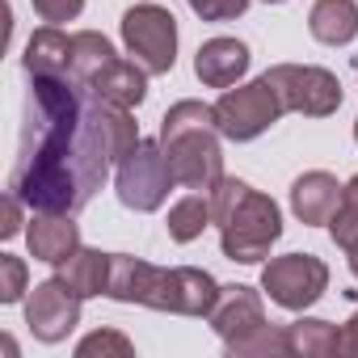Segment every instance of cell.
Here are the masks:
<instances>
[{
	"label": "cell",
	"instance_id": "6da1fadb",
	"mask_svg": "<svg viewBox=\"0 0 358 358\" xmlns=\"http://www.w3.org/2000/svg\"><path fill=\"white\" fill-rule=\"evenodd\" d=\"M26 127L9 190L47 215H76L93 203L110 173V139L101 97L85 93L72 76H30Z\"/></svg>",
	"mask_w": 358,
	"mask_h": 358
},
{
	"label": "cell",
	"instance_id": "7a4b0ae2",
	"mask_svg": "<svg viewBox=\"0 0 358 358\" xmlns=\"http://www.w3.org/2000/svg\"><path fill=\"white\" fill-rule=\"evenodd\" d=\"M106 295L118 303H143V308L173 312V316H211V308L220 299V282L194 266L160 270V266H148L139 257L114 253Z\"/></svg>",
	"mask_w": 358,
	"mask_h": 358
},
{
	"label": "cell",
	"instance_id": "3957f363",
	"mask_svg": "<svg viewBox=\"0 0 358 358\" xmlns=\"http://www.w3.org/2000/svg\"><path fill=\"white\" fill-rule=\"evenodd\" d=\"M211 220L220 228L224 257L241 266H257L262 257H270L274 241L282 236L278 203L257 194L241 177H220L211 186Z\"/></svg>",
	"mask_w": 358,
	"mask_h": 358
},
{
	"label": "cell",
	"instance_id": "277c9868",
	"mask_svg": "<svg viewBox=\"0 0 358 358\" xmlns=\"http://www.w3.org/2000/svg\"><path fill=\"white\" fill-rule=\"evenodd\" d=\"M160 148L173 164L177 186L186 190H211L224 177V152H220V127L215 106L207 101H177L160 118Z\"/></svg>",
	"mask_w": 358,
	"mask_h": 358
},
{
	"label": "cell",
	"instance_id": "5b68a950",
	"mask_svg": "<svg viewBox=\"0 0 358 358\" xmlns=\"http://www.w3.org/2000/svg\"><path fill=\"white\" fill-rule=\"evenodd\" d=\"M114 186H118V203L127 211H156L164 207L169 190L177 186V177H173V164L164 156L160 143L152 139H139L122 160H118V177H114Z\"/></svg>",
	"mask_w": 358,
	"mask_h": 358
},
{
	"label": "cell",
	"instance_id": "8992f818",
	"mask_svg": "<svg viewBox=\"0 0 358 358\" xmlns=\"http://www.w3.org/2000/svg\"><path fill=\"white\" fill-rule=\"evenodd\" d=\"M122 43L148 76H164L177 64V17L160 5H135L122 13Z\"/></svg>",
	"mask_w": 358,
	"mask_h": 358
},
{
	"label": "cell",
	"instance_id": "52a82bcc",
	"mask_svg": "<svg viewBox=\"0 0 358 358\" xmlns=\"http://www.w3.org/2000/svg\"><path fill=\"white\" fill-rule=\"evenodd\" d=\"M270 89L278 93L282 110L303 114V118H329L341 106V85L329 68L316 64H274L266 72Z\"/></svg>",
	"mask_w": 358,
	"mask_h": 358
},
{
	"label": "cell",
	"instance_id": "ba28073f",
	"mask_svg": "<svg viewBox=\"0 0 358 358\" xmlns=\"http://www.w3.org/2000/svg\"><path fill=\"white\" fill-rule=\"evenodd\" d=\"M278 114H287V110H282V101H278V93L270 89L266 76L253 80V85L228 89V93L215 101V127H220V135L232 139V143L257 139L262 131H270V127L278 122Z\"/></svg>",
	"mask_w": 358,
	"mask_h": 358
},
{
	"label": "cell",
	"instance_id": "9c48e42d",
	"mask_svg": "<svg viewBox=\"0 0 358 358\" xmlns=\"http://www.w3.org/2000/svg\"><path fill=\"white\" fill-rule=\"evenodd\" d=\"M262 291L287 308V312H303L312 308L324 291H329V266L312 253H287V257H270L262 270Z\"/></svg>",
	"mask_w": 358,
	"mask_h": 358
},
{
	"label": "cell",
	"instance_id": "30bf717a",
	"mask_svg": "<svg viewBox=\"0 0 358 358\" xmlns=\"http://www.w3.org/2000/svg\"><path fill=\"white\" fill-rule=\"evenodd\" d=\"M26 324H30V333H34L38 341L55 345V341H64V337L80 324V299H76L59 278L38 282L34 295L26 299Z\"/></svg>",
	"mask_w": 358,
	"mask_h": 358
},
{
	"label": "cell",
	"instance_id": "8fae6325",
	"mask_svg": "<svg viewBox=\"0 0 358 358\" xmlns=\"http://www.w3.org/2000/svg\"><path fill=\"white\" fill-rule=\"evenodd\" d=\"M207 320H211V329L224 337V345H228V341H241L245 333H253V329L266 324L262 295H257L253 287H241V282L220 287V299H215V308H211Z\"/></svg>",
	"mask_w": 358,
	"mask_h": 358
},
{
	"label": "cell",
	"instance_id": "7c38bea8",
	"mask_svg": "<svg viewBox=\"0 0 358 358\" xmlns=\"http://www.w3.org/2000/svg\"><path fill=\"white\" fill-rule=\"evenodd\" d=\"M341 190L337 186V177L324 173V169H312L303 177H295V186H291V211L299 215V224L316 228V224H329L337 203H341Z\"/></svg>",
	"mask_w": 358,
	"mask_h": 358
},
{
	"label": "cell",
	"instance_id": "4fadbf2b",
	"mask_svg": "<svg viewBox=\"0 0 358 358\" xmlns=\"http://www.w3.org/2000/svg\"><path fill=\"white\" fill-rule=\"evenodd\" d=\"M194 72L207 89H232L249 72V47L241 38H211L194 55Z\"/></svg>",
	"mask_w": 358,
	"mask_h": 358
},
{
	"label": "cell",
	"instance_id": "5bb4252c",
	"mask_svg": "<svg viewBox=\"0 0 358 358\" xmlns=\"http://www.w3.org/2000/svg\"><path fill=\"white\" fill-rule=\"evenodd\" d=\"M26 241H30L34 262L59 266L64 257H72V253L80 249V228L72 224V215H47V211H34V220H30V228H26Z\"/></svg>",
	"mask_w": 358,
	"mask_h": 358
},
{
	"label": "cell",
	"instance_id": "9a60e30c",
	"mask_svg": "<svg viewBox=\"0 0 358 358\" xmlns=\"http://www.w3.org/2000/svg\"><path fill=\"white\" fill-rule=\"evenodd\" d=\"M110 262H114V253L76 249L72 257H64V262L55 266V278H59L76 299H93V295H106V287H110Z\"/></svg>",
	"mask_w": 358,
	"mask_h": 358
},
{
	"label": "cell",
	"instance_id": "2e32d148",
	"mask_svg": "<svg viewBox=\"0 0 358 358\" xmlns=\"http://www.w3.org/2000/svg\"><path fill=\"white\" fill-rule=\"evenodd\" d=\"M89 93H97L101 101L110 106H122V110H135L143 97H148V72L135 64V59H110L97 80L89 85Z\"/></svg>",
	"mask_w": 358,
	"mask_h": 358
},
{
	"label": "cell",
	"instance_id": "e0dca14e",
	"mask_svg": "<svg viewBox=\"0 0 358 358\" xmlns=\"http://www.w3.org/2000/svg\"><path fill=\"white\" fill-rule=\"evenodd\" d=\"M308 30L324 47H345L358 38V5L354 0H316L308 13Z\"/></svg>",
	"mask_w": 358,
	"mask_h": 358
},
{
	"label": "cell",
	"instance_id": "ac0fdd59",
	"mask_svg": "<svg viewBox=\"0 0 358 358\" xmlns=\"http://www.w3.org/2000/svg\"><path fill=\"white\" fill-rule=\"evenodd\" d=\"M26 72L30 76H72V38L55 26L34 30L26 43Z\"/></svg>",
	"mask_w": 358,
	"mask_h": 358
},
{
	"label": "cell",
	"instance_id": "d6986e66",
	"mask_svg": "<svg viewBox=\"0 0 358 358\" xmlns=\"http://www.w3.org/2000/svg\"><path fill=\"white\" fill-rule=\"evenodd\" d=\"M110 59H118V55H114V47H110L106 34H97V30L72 34V80H76V85L89 89V85L97 80V72H101Z\"/></svg>",
	"mask_w": 358,
	"mask_h": 358
},
{
	"label": "cell",
	"instance_id": "ffe728a7",
	"mask_svg": "<svg viewBox=\"0 0 358 358\" xmlns=\"http://www.w3.org/2000/svg\"><path fill=\"white\" fill-rule=\"evenodd\" d=\"M287 341H291V354L299 358H333L341 354V333L329 324V320H295L287 324Z\"/></svg>",
	"mask_w": 358,
	"mask_h": 358
},
{
	"label": "cell",
	"instance_id": "44dd1931",
	"mask_svg": "<svg viewBox=\"0 0 358 358\" xmlns=\"http://www.w3.org/2000/svg\"><path fill=\"white\" fill-rule=\"evenodd\" d=\"M207 224H215V220H211V199H203V194H186L182 203H173V211H169V236L177 245L199 241Z\"/></svg>",
	"mask_w": 358,
	"mask_h": 358
},
{
	"label": "cell",
	"instance_id": "7402d4cb",
	"mask_svg": "<svg viewBox=\"0 0 358 358\" xmlns=\"http://www.w3.org/2000/svg\"><path fill=\"white\" fill-rule=\"evenodd\" d=\"M228 354L232 358H278V354H291V341H287V329H253L245 333L241 341H228Z\"/></svg>",
	"mask_w": 358,
	"mask_h": 358
},
{
	"label": "cell",
	"instance_id": "603a6c76",
	"mask_svg": "<svg viewBox=\"0 0 358 358\" xmlns=\"http://www.w3.org/2000/svg\"><path fill=\"white\" fill-rule=\"evenodd\" d=\"M329 232H333V241H337L341 249L358 245V173L350 177L345 190H341V203H337V211H333V220H329Z\"/></svg>",
	"mask_w": 358,
	"mask_h": 358
},
{
	"label": "cell",
	"instance_id": "cb8c5ba5",
	"mask_svg": "<svg viewBox=\"0 0 358 358\" xmlns=\"http://www.w3.org/2000/svg\"><path fill=\"white\" fill-rule=\"evenodd\" d=\"M131 341L122 337V333H114V329H101V333H93V337H85L80 345H76V358H93V354H118V358H131Z\"/></svg>",
	"mask_w": 358,
	"mask_h": 358
},
{
	"label": "cell",
	"instance_id": "d4e9b609",
	"mask_svg": "<svg viewBox=\"0 0 358 358\" xmlns=\"http://www.w3.org/2000/svg\"><path fill=\"white\" fill-rule=\"evenodd\" d=\"M22 291H26V262L0 253V303H17Z\"/></svg>",
	"mask_w": 358,
	"mask_h": 358
},
{
	"label": "cell",
	"instance_id": "484cf974",
	"mask_svg": "<svg viewBox=\"0 0 358 358\" xmlns=\"http://www.w3.org/2000/svg\"><path fill=\"white\" fill-rule=\"evenodd\" d=\"M186 5L203 17V22H232L249 9V0H186Z\"/></svg>",
	"mask_w": 358,
	"mask_h": 358
},
{
	"label": "cell",
	"instance_id": "4316f807",
	"mask_svg": "<svg viewBox=\"0 0 358 358\" xmlns=\"http://www.w3.org/2000/svg\"><path fill=\"white\" fill-rule=\"evenodd\" d=\"M30 5H34V13H38L43 22L59 26V22H76V17H80L85 0H30Z\"/></svg>",
	"mask_w": 358,
	"mask_h": 358
},
{
	"label": "cell",
	"instance_id": "83f0119b",
	"mask_svg": "<svg viewBox=\"0 0 358 358\" xmlns=\"http://www.w3.org/2000/svg\"><path fill=\"white\" fill-rule=\"evenodd\" d=\"M17 232H22V199L9 190V194H5V211H0V236L9 241V236H17Z\"/></svg>",
	"mask_w": 358,
	"mask_h": 358
},
{
	"label": "cell",
	"instance_id": "f1b7e54d",
	"mask_svg": "<svg viewBox=\"0 0 358 358\" xmlns=\"http://www.w3.org/2000/svg\"><path fill=\"white\" fill-rule=\"evenodd\" d=\"M341 354H350V358H358V312L345 320V329H341Z\"/></svg>",
	"mask_w": 358,
	"mask_h": 358
},
{
	"label": "cell",
	"instance_id": "f546056e",
	"mask_svg": "<svg viewBox=\"0 0 358 358\" xmlns=\"http://www.w3.org/2000/svg\"><path fill=\"white\" fill-rule=\"evenodd\" d=\"M345 262H350V274L358 278V245H350V249H345Z\"/></svg>",
	"mask_w": 358,
	"mask_h": 358
},
{
	"label": "cell",
	"instance_id": "4dcf8cb0",
	"mask_svg": "<svg viewBox=\"0 0 358 358\" xmlns=\"http://www.w3.org/2000/svg\"><path fill=\"white\" fill-rule=\"evenodd\" d=\"M354 143H358V118H354Z\"/></svg>",
	"mask_w": 358,
	"mask_h": 358
},
{
	"label": "cell",
	"instance_id": "1f68e13d",
	"mask_svg": "<svg viewBox=\"0 0 358 358\" xmlns=\"http://www.w3.org/2000/svg\"><path fill=\"white\" fill-rule=\"evenodd\" d=\"M266 5H282V0H266Z\"/></svg>",
	"mask_w": 358,
	"mask_h": 358
}]
</instances>
